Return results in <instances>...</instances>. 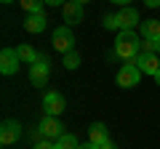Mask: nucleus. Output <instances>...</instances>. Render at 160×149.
<instances>
[{
	"label": "nucleus",
	"mask_w": 160,
	"mask_h": 149,
	"mask_svg": "<svg viewBox=\"0 0 160 149\" xmlns=\"http://www.w3.org/2000/svg\"><path fill=\"white\" fill-rule=\"evenodd\" d=\"M142 53V35L133 32V29H123L115 37V56L123 59V61H133V59Z\"/></svg>",
	"instance_id": "f257e3e1"
},
{
	"label": "nucleus",
	"mask_w": 160,
	"mask_h": 149,
	"mask_svg": "<svg viewBox=\"0 0 160 149\" xmlns=\"http://www.w3.org/2000/svg\"><path fill=\"white\" fill-rule=\"evenodd\" d=\"M51 46L56 48L59 53H69V51H75V35H72V27H56L53 29V35H51Z\"/></svg>",
	"instance_id": "f03ea898"
},
{
	"label": "nucleus",
	"mask_w": 160,
	"mask_h": 149,
	"mask_svg": "<svg viewBox=\"0 0 160 149\" xmlns=\"http://www.w3.org/2000/svg\"><path fill=\"white\" fill-rule=\"evenodd\" d=\"M48 77H51V64H48V59L40 53V59L29 67V83H32L35 88H46Z\"/></svg>",
	"instance_id": "7ed1b4c3"
},
{
	"label": "nucleus",
	"mask_w": 160,
	"mask_h": 149,
	"mask_svg": "<svg viewBox=\"0 0 160 149\" xmlns=\"http://www.w3.org/2000/svg\"><path fill=\"white\" fill-rule=\"evenodd\" d=\"M115 80H118L120 88H133V85H139V80H142V69H139L133 61H126L123 67H120V72H118Z\"/></svg>",
	"instance_id": "20e7f679"
},
{
	"label": "nucleus",
	"mask_w": 160,
	"mask_h": 149,
	"mask_svg": "<svg viewBox=\"0 0 160 149\" xmlns=\"http://www.w3.org/2000/svg\"><path fill=\"white\" fill-rule=\"evenodd\" d=\"M62 19L67 27H75V24H80L83 19H86V11H83V3L80 0H67L62 6Z\"/></svg>",
	"instance_id": "39448f33"
},
{
	"label": "nucleus",
	"mask_w": 160,
	"mask_h": 149,
	"mask_svg": "<svg viewBox=\"0 0 160 149\" xmlns=\"http://www.w3.org/2000/svg\"><path fill=\"white\" fill-rule=\"evenodd\" d=\"M40 133H43V138H48V141H59V138L64 136V125H62V120H59V117H43V120H40Z\"/></svg>",
	"instance_id": "423d86ee"
},
{
	"label": "nucleus",
	"mask_w": 160,
	"mask_h": 149,
	"mask_svg": "<svg viewBox=\"0 0 160 149\" xmlns=\"http://www.w3.org/2000/svg\"><path fill=\"white\" fill-rule=\"evenodd\" d=\"M22 138V123L19 120H3L0 123V144L3 147H11Z\"/></svg>",
	"instance_id": "0eeeda50"
},
{
	"label": "nucleus",
	"mask_w": 160,
	"mask_h": 149,
	"mask_svg": "<svg viewBox=\"0 0 160 149\" xmlns=\"http://www.w3.org/2000/svg\"><path fill=\"white\" fill-rule=\"evenodd\" d=\"M67 109V101H64V96L62 93H56V91H48L46 96H43V112H46L48 117H59Z\"/></svg>",
	"instance_id": "6e6552de"
},
{
	"label": "nucleus",
	"mask_w": 160,
	"mask_h": 149,
	"mask_svg": "<svg viewBox=\"0 0 160 149\" xmlns=\"http://www.w3.org/2000/svg\"><path fill=\"white\" fill-rule=\"evenodd\" d=\"M19 64H22V59H19L16 48H3L0 51V72L6 74V77L19 72Z\"/></svg>",
	"instance_id": "1a4fd4ad"
},
{
	"label": "nucleus",
	"mask_w": 160,
	"mask_h": 149,
	"mask_svg": "<svg viewBox=\"0 0 160 149\" xmlns=\"http://www.w3.org/2000/svg\"><path fill=\"white\" fill-rule=\"evenodd\" d=\"M133 64H136L139 69H142V74H158L160 72V56L158 53H139L136 59H133Z\"/></svg>",
	"instance_id": "9d476101"
},
{
	"label": "nucleus",
	"mask_w": 160,
	"mask_h": 149,
	"mask_svg": "<svg viewBox=\"0 0 160 149\" xmlns=\"http://www.w3.org/2000/svg\"><path fill=\"white\" fill-rule=\"evenodd\" d=\"M115 19H118V29H120V32H123V29H133L136 24H142V22H139V11L131 8V6L120 8V11L115 13Z\"/></svg>",
	"instance_id": "9b49d317"
},
{
	"label": "nucleus",
	"mask_w": 160,
	"mask_h": 149,
	"mask_svg": "<svg viewBox=\"0 0 160 149\" xmlns=\"http://www.w3.org/2000/svg\"><path fill=\"white\" fill-rule=\"evenodd\" d=\"M46 27H48L46 13H27V19H24V29H27L29 35H40Z\"/></svg>",
	"instance_id": "f8f14e48"
},
{
	"label": "nucleus",
	"mask_w": 160,
	"mask_h": 149,
	"mask_svg": "<svg viewBox=\"0 0 160 149\" xmlns=\"http://www.w3.org/2000/svg\"><path fill=\"white\" fill-rule=\"evenodd\" d=\"M142 37L160 40V19H144L142 22Z\"/></svg>",
	"instance_id": "ddd939ff"
},
{
	"label": "nucleus",
	"mask_w": 160,
	"mask_h": 149,
	"mask_svg": "<svg viewBox=\"0 0 160 149\" xmlns=\"http://www.w3.org/2000/svg\"><path fill=\"white\" fill-rule=\"evenodd\" d=\"M107 125H104V123H93L91 128H88V141L91 144H104L107 141Z\"/></svg>",
	"instance_id": "4468645a"
},
{
	"label": "nucleus",
	"mask_w": 160,
	"mask_h": 149,
	"mask_svg": "<svg viewBox=\"0 0 160 149\" xmlns=\"http://www.w3.org/2000/svg\"><path fill=\"white\" fill-rule=\"evenodd\" d=\"M16 53H19V59H22V64H29V67H32V64H35V61L40 59V53L35 51L32 46H27V43L16 46Z\"/></svg>",
	"instance_id": "2eb2a0df"
},
{
	"label": "nucleus",
	"mask_w": 160,
	"mask_h": 149,
	"mask_svg": "<svg viewBox=\"0 0 160 149\" xmlns=\"http://www.w3.org/2000/svg\"><path fill=\"white\" fill-rule=\"evenodd\" d=\"M53 144H56V149H78L80 147V141L72 136V133H64V136L59 138V141H53Z\"/></svg>",
	"instance_id": "dca6fc26"
},
{
	"label": "nucleus",
	"mask_w": 160,
	"mask_h": 149,
	"mask_svg": "<svg viewBox=\"0 0 160 149\" xmlns=\"http://www.w3.org/2000/svg\"><path fill=\"white\" fill-rule=\"evenodd\" d=\"M19 6L27 13H43V6H46V3H43V0H19Z\"/></svg>",
	"instance_id": "f3484780"
},
{
	"label": "nucleus",
	"mask_w": 160,
	"mask_h": 149,
	"mask_svg": "<svg viewBox=\"0 0 160 149\" xmlns=\"http://www.w3.org/2000/svg\"><path fill=\"white\" fill-rule=\"evenodd\" d=\"M64 69H78L80 67V51H69V53H64Z\"/></svg>",
	"instance_id": "a211bd4d"
},
{
	"label": "nucleus",
	"mask_w": 160,
	"mask_h": 149,
	"mask_svg": "<svg viewBox=\"0 0 160 149\" xmlns=\"http://www.w3.org/2000/svg\"><path fill=\"white\" fill-rule=\"evenodd\" d=\"M142 53H158L160 56V40H147V37H142Z\"/></svg>",
	"instance_id": "6ab92c4d"
},
{
	"label": "nucleus",
	"mask_w": 160,
	"mask_h": 149,
	"mask_svg": "<svg viewBox=\"0 0 160 149\" xmlns=\"http://www.w3.org/2000/svg\"><path fill=\"white\" fill-rule=\"evenodd\" d=\"M104 29H118V19H115V13L104 16Z\"/></svg>",
	"instance_id": "aec40b11"
},
{
	"label": "nucleus",
	"mask_w": 160,
	"mask_h": 149,
	"mask_svg": "<svg viewBox=\"0 0 160 149\" xmlns=\"http://www.w3.org/2000/svg\"><path fill=\"white\" fill-rule=\"evenodd\" d=\"M32 149H56V144H53V141H48V138H43V141H38Z\"/></svg>",
	"instance_id": "412c9836"
},
{
	"label": "nucleus",
	"mask_w": 160,
	"mask_h": 149,
	"mask_svg": "<svg viewBox=\"0 0 160 149\" xmlns=\"http://www.w3.org/2000/svg\"><path fill=\"white\" fill-rule=\"evenodd\" d=\"M96 149H118V147H115V141H109V138H107L104 144H96Z\"/></svg>",
	"instance_id": "4be33fe9"
},
{
	"label": "nucleus",
	"mask_w": 160,
	"mask_h": 149,
	"mask_svg": "<svg viewBox=\"0 0 160 149\" xmlns=\"http://www.w3.org/2000/svg\"><path fill=\"white\" fill-rule=\"evenodd\" d=\"M43 3H46V6H64V3H67V0H43Z\"/></svg>",
	"instance_id": "5701e85b"
},
{
	"label": "nucleus",
	"mask_w": 160,
	"mask_h": 149,
	"mask_svg": "<svg viewBox=\"0 0 160 149\" xmlns=\"http://www.w3.org/2000/svg\"><path fill=\"white\" fill-rule=\"evenodd\" d=\"M144 6L147 8H160V0H144Z\"/></svg>",
	"instance_id": "b1692460"
},
{
	"label": "nucleus",
	"mask_w": 160,
	"mask_h": 149,
	"mask_svg": "<svg viewBox=\"0 0 160 149\" xmlns=\"http://www.w3.org/2000/svg\"><path fill=\"white\" fill-rule=\"evenodd\" d=\"M109 3H118V6H123V8L131 6V0H109Z\"/></svg>",
	"instance_id": "393cba45"
},
{
	"label": "nucleus",
	"mask_w": 160,
	"mask_h": 149,
	"mask_svg": "<svg viewBox=\"0 0 160 149\" xmlns=\"http://www.w3.org/2000/svg\"><path fill=\"white\" fill-rule=\"evenodd\" d=\"M78 149H96V144H91V141H88V144H80Z\"/></svg>",
	"instance_id": "a878e982"
},
{
	"label": "nucleus",
	"mask_w": 160,
	"mask_h": 149,
	"mask_svg": "<svg viewBox=\"0 0 160 149\" xmlns=\"http://www.w3.org/2000/svg\"><path fill=\"white\" fill-rule=\"evenodd\" d=\"M155 83H158V85H160V72H158V74H155Z\"/></svg>",
	"instance_id": "bb28decb"
},
{
	"label": "nucleus",
	"mask_w": 160,
	"mask_h": 149,
	"mask_svg": "<svg viewBox=\"0 0 160 149\" xmlns=\"http://www.w3.org/2000/svg\"><path fill=\"white\" fill-rule=\"evenodd\" d=\"M0 3H13V0H0Z\"/></svg>",
	"instance_id": "cd10ccee"
},
{
	"label": "nucleus",
	"mask_w": 160,
	"mask_h": 149,
	"mask_svg": "<svg viewBox=\"0 0 160 149\" xmlns=\"http://www.w3.org/2000/svg\"><path fill=\"white\" fill-rule=\"evenodd\" d=\"M80 3H88V0H80Z\"/></svg>",
	"instance_id": "c85d7f7f"
}]
</instances>
